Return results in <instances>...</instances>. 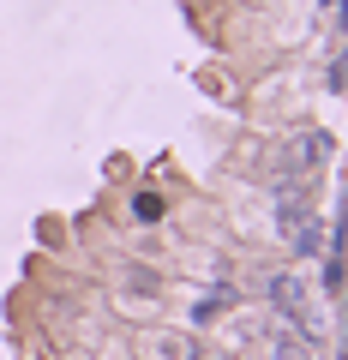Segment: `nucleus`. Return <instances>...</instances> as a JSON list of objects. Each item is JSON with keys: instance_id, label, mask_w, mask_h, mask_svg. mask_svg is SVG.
Listing matches in <instances>:
<instances>
[{"instance_id": "nucleus-1", "label": "nucleus", "mask_w": 348, "mask_h": 360, "mask_svg": "<svg viewBox=\"0 0 348 360\" xmlns=\"http://www.w3.org/2000/svg\"><path fill=\"white\" fill-rule=\"evenodd\" d=\"M264 295H271V307L283 312L300 336H318V319H312V300H307V283H300V276H271Z\"/></svg>"}, {"instance_id": "nucleus-2", "label": "nucleus", "mask_w": 348, "mask_h": 360, "mask_svg": "<svg viewBox=\"0 0 348 360\" xmlns=\"http://www.w3.org/2000/svg\"><path fill=\"white\" fill-rule=\"evenodd\" d=\"M330 150H336V144L324 139V132H300L295 150H288V162H295V168H318V162H330Z\"/></svg>"}, {"instance_id": "nucleus-3", "label": "nucleus", "mask_w": 348, "mask_h": 360, "mask_svg": "<svg viewBox=\"0 0 348 360\" xmlns=\"http://www.w3.org/2000/svg\"><path fill=\"white\" fill-rule=\"evenodd\" d=\"M144 354H150V360H193V354H198V348H193V342H186V336H181V330H156V336H150V342H144Z\"/></svg>"}, {"instance_id": "nucleus-4", "label": "nucleus", "mask_w": 348, "mask_h": 360, "mask_svg": "<svg viewBox=\"0 0 348 360\" xmlns=\"http://www.w3.org/2000/svg\"><path fill=\"white\" fill-rule=\"evenodd\" d=\"M127 288H132V295H162L156 270H144V264H127Z\"/></svg>"}, {"instance_id": "nucleus-5", "label": "nucleus", "mask_w": 348, "mask_h": 360, "mask_svg": "<svg viewBox=\"0 0 348 360\" xmlns=\"http://www.w3.org/2000/svg\"><path fill=\"white\" fill-rule=\"evenodd\" d=\"M295 246H300V252H324V229H318V217H307V222L295 229Z\"/></svg>"}, {"instance_id": "nucleus-6", "label": "nucleus", "mask_w": 348, "mask_h": 360, "mask_svg": "<svg viewBox=\"0 0 348 360\" xmlns=\"http://www.w3.org/2000/svg\"><path fill=\"white\" fill-rule=\"evenodd\" d=\"M276 360H312V348H307V342H288V336H283V342H276Z\"/></svg>"}, {"instance_id": "nucleus-7", "label": "nucleus", "mask_w": 348, "mask_h": 360, "mask_svg": "<svg viewBox=\"0 0 348 360\" xmlns=\"http://www.w3.org/2000/svg\"><path fill=\"white\" fill-rule=\"evenodd\" d=\"M132 210H138V222H156V217H162V198H150V193H144Z\"/></svg>"}]
</instances>
